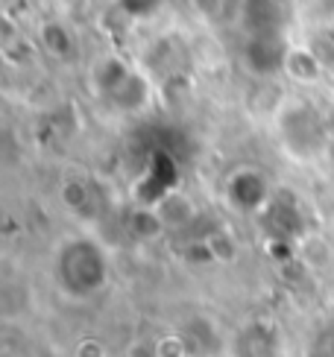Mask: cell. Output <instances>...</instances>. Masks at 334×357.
<instances>
[{"label": "cell", "instance_id": "6", "mask_svg": "<svg viewBox=\"0 0 334 357\" xmlns=\"http://www.w3.org/2000/svg\"><path fill=\"white\" fill-rule=\"evenodd\" d=\"M270 182H267V176L264 173H258V170H238L229 176V182H226V199H229L232 208H238V211H244V214H258L261 208L270 202Z\"/></svg>", "mask_w": 334, "mask_h": 357}, {"label": "cell", "instance_id": "13", "mask_svg": "<svg viewBox=\"0 0 334 357\" xmlns=\"http://www.w3.org/2000/svg\"><path fill=\"white\" fill-rule=\"evenodd\" d=\"M91 182H82V178H71V182H65L62 188V199L68 208H73V211H88V205H91Z\"/></svg>", "mask_w": 334, "mask_h": 357}, {"label": "cell", "instance_id": "12", "mask_svg": "<svg viewBox=\"0 0 334 357\" xmlns=\"http://www.w3.org/2000/svg\"><path fill=\"white\" fill-rule=\"evenodd\" d=\"M41 41H44V47H48V53H53L56 59H65L73 50V38H71V33L62 24H48L44 26L41 29Z\"/></svg>", "mask_w": 334, "mask_h": 357}, {"label": "cell", "instance_id": "10", "mask_svg": "<svg viewBox=\"0 0 334 357\" xmlns=\"http://www.w3.org/2000/svg\"><path fill=\"white\" fill-rule=\"evenodd\" d=\"M159 217H161V222H164V229H182L185 222L191 220V214H194V205H191V199H185V197H179V193L173 190L170 197H167L159 208Z\"/></svg>", "mask_w": 334, "mask_h": 357}, {"label": "cell", "instance_id": "3", "mask_svg": "<svg viewBox=\"0 0 334 357\" xmlns=\"http://www.w3.org/2000/svg\"><path fill=\"white\" fill-rule=\"evenodd\" d=\"M279 135L284 141V150L296 158H314L326 144L323 117L311 106H287L279 114Z\"/></svg>", "mask_w": 334, "mask_h": 357}, {"label": "cell", "instance_id": "16", "mask_svg": "<svg viewBox=\"0 0 334 357\" xmlns=\"http://www.w3.org/2000/svg\"><path fill=\"white\" fill-rule=\"evenodd\" d=\"M161 0H120V6H124V12L129 15H138V18H147V15H153L159 9Z\"/></svg>", "mask_w": 334, "mask_h": 357}, {"label": "cell", "instance_id": "11", "mask_svg": "<svg viewBox=\"0 0 334 357\" xmlns=\"http://www.w3.org/2000/svg\"><path fill=\"white\" fill-rule=\"evenodd\" d=\"M129 231L135 237H144V241H150V237H156L159 231H164V222H161L156 208H141L138 205L129 214Z\"/></svg>", "mask_w": 334, "mask_h": 357}, {"label": "cell", "instance_id": "17", "mask_svg": "<svg viewBox=\"0 0 334 357\" xmlns=\"http://www.w3.org/2000/svg\"><path fill=\"white\" fill-rule=\"evenodd\" d=\"M77 357H106V349H103V343H97V340H82L77 346Z\"/></svg>", "mask_w": 334, "mask_h": 357}, {"label": "cell", "instance_id": "2", "mask_svg": "<svg viewBox=\"0 0 334 357\" xmlns=\"http://www.w3.org/2000/svg\"><path fill=\"white\" fill-rule=\"evenodd\" d=\"M94 85L103 97H109L117 109L124 112H138L147 106L150 88L141 73L126 68L120 59H106V62L94 70Z\"/></svg>", "mask_w": 334, "mask_h": 357}, {"label": "cell", "instance_id": "1", "mask_svg": "<svg viewBox=\"0 0 334 357\" xmlns=\"http://www.w3.org/2000/svg\"><path fill=\"white\" fill-rule=\"evenodd\" d=\"M56 275L65 293L85 299V296L106 287V281H109V258H106V252L97 241L73 237V241H68L59 249Z\"/></svg>", "mask_w": 334, "mask_h": 357}, {"label": "cell", "instance_id": "4", "mask_svg": "<svg viewBox=\"0 0 334 357\" xmlns=\"http://www.w3.org/2000/svg\"><path fill=\"white\" fill-rule=\"evenodd\" d=\"M258 226L264 229L267 241L293 243L296 237L305 234V214H302V205L293 193H273L270 202L258 211Z\"/></svg>", "mask_w": 334, "mask_h": 357}, {"label": "cell", "instance_id": "7", "mask_svg": "<svg viewBox=\"0 0 334 357\" xmlns=\"http://www.w3.org/2000/svg\"><path fill=\"white\" fill-rule=\"evenodd\" d=\"M287 44L279 33H252L244 59L252 73L258 77H273V73L284 70V59H287Z\"/></svg>", "mask_w": 334, "mask_h": 357}, {"label": "cell", "instance_id": "5", "mask_svg": "<svg viewBox=\"0 0 334 357\" xmlns=\"http://www.w3.org/2000/svg\"><path fill=\"white\" fill-rule=\"evenodd\" d=\"M179 185V167L176 161L167 155V153H153L147 161L144 173L138 176V182H135V205L141 208H159L170 193L176 190Z\"/></svg>", "mask_w": 334, "mask_h": 357}, {"label": "cell", "instance_id": "15", "mask_svg": "<svg viewBox=\"0 0 334 357\" xmlns=\"http://www.w3.org/2000/svg\"><path fill=\"white\" fill-rule=\"evenodd\" d=\"M156 354L159 357H185L188 354V343L182 337H164L156 343Z\"/></svg>", "mask_w": 334, "mask_h": 357}, {"label": "cell", "instance_id": "9", "mask_svg": "<svg viewBox=\"0 0 334 357\" xmlns=\"http://www.w3.org/2000/svg\"><path fill=\"white\" fill-rule=\"evenodd\" d=\"M284 73L296 82H317L323 77V62L317 59V53L305 50V47H291L287 50V59H284Z\"/></svg>", "mask_w": 334, "mask_h": 357}, {"label": "cell", "instance_id": "14", "mask_svg": "<svg viewBox=\"0 0 334 357\" xmlns=\"http://www.w3.org/2000/svg\"><path fill=\"white\" fill-rule=\"evenodd\" d=\"M191 3H194L196 15H203L208 24H220V21L229 18V12H232L229 0H191Z\"/></svg>", "mask_w": 334, "mask_h": 357}, {"label": "cell", "instance_id": "8", "mask_svg": "<svg viewBox=\"0 0 334 357\" xmlns=\"http://www.w3.org/2000/svg\"><path fill=\"white\" fill-rule=\"evenodd\" d=\"M235 351H238V357H276L279 334L270 322H249L247 328H240Z\"/></svg>", "mask_w": 334, "mask_h": 357}]
</instances>
